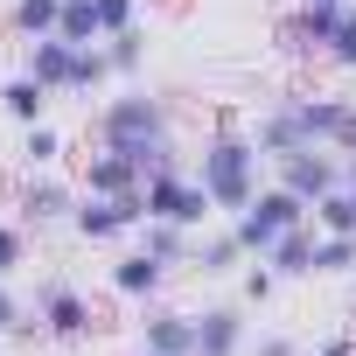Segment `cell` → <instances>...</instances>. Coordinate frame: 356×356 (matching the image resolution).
I'll return each instance as SVG.
<instances>
[{
	"label": "cell",
	"mask_w": 356,
	"mask_h": 356,
	"mask_svg": "<svg viewBox=\"0 0 356 356\" xmlns=\"http://www.w3.org/2000/svg\"><path fill=\"white\" fill-rule=\"evenodd\" d=\"M91 147H112L126 154L140 175H168V168H189L182 140H175V112L161 91L147 84H119L91 105Z\"/></svg>",
	"instance_id": "cell-1"
},
{
	"label": "cell",
	"mask_w": 356,
	"mask_h": 356,
	"mask_svg": "<svg viewBox=\"0 0 356 356\" xmlns=\"http://www.w3.org/2000/svg\"><path fill=\"white\" fill-rule=\"evenodd\" d=\"M189 175L210 189L217 217H238V210L273 182V161L259 154V140H252V126H245L238 112H217L210 133H203V147L189 154Z\"/></svg>",
	"instance_id": "cell-2"
},
{
	"label": "cell",
	"mask_w": 356,
	"mask_h": 356,
	"mask_svg": "<svg viewBox=\"0 0 356 356\" xmlns=\"http://www.w3.org/2000/svg\"><path fill=\"white\" fill-rule=\"evenodd\" d=\"M29 307H35V321H42V335H49L56 349H84V342L98 335V307H91V293H84L70 273H42L35 293H29Z\"/></svg>",
	"instance_id": "cell-3"
},
{
	"label": "cell",
	"mask_w": 356,
	"mask_h": 356,
	"mask_svg": "<svg viewBox=\"0 0 356 356\" xmlns=\"http://www.w3.org/2000/svg\"><path fill=\"white\" fill-rule=\"evenodd\" d=\"M224 224L238 231V245H245L252 259H266V252H273V245H280L293 224H314V203H300L286 182H266V189H259V196H252L238 217H224Z\"/></svg>",
	"instance_id": "cell-4"
},
{
	"label": "cell",
	"mask_w": 356,
	"mask_h": 356,
	"mask_svg": "<svg viewBox=\"0 0 356 356\" xmlns=\"http://www.w3.org/2000/svg\"><path fill=\"white\" fill-rule=\"evenodd\" d=\"M140 224H147V196L133 189V196H77V210H70L63 231L77 245H133Z\"/></svg>",
	"instance_id": "cell-5"
},
{
	"label": "cell",
	"mask_w": 356,
	"mask_h": 356,
	"mask_svg": "<svg viewBox=\"0 0 356 356\" xmlns=\"http://www.w3.org/2000/svg\"><path fill=\"white\" fill-rule=\"evenodd\" d=\"M140 196H147V217H161V224H182V231H210V224H217V203H210V189L196 182L189 168L147 175Z\"/></svg>",
	"instance_id": "cell-6"
},
{
	"label": "cell",
	"mask_w": 356,
	"mask_h": 356,
	"mask_svg": "<svg viewBox=\"0 0 356 356\" xmlns=\"http://www.w3.org/2000/svg\"><path fill=\"white\" fill-rule=\"evenodd\" d=\"M77 196H84V182H77V175H63V168H29L8 210H15L29 231H56V224H70Z\"/></svg>",
	"instance_id": "cell-7"
},
{
	"label": "cell",
	"mask_w": 356,
	"mask_h": 356,
	"mask_svg": "<svg viewBox=\"0 0 356 356\" xmlns=\"http://www.w3.org/2000/svg\"><path fill=\"white\" fill-rule=\"evenodd\" d=\"M307 140L314 147H335V154H356V98L349 91H286Z\"/></svg>",
	"instance_id": "cell-8"
},
{
	"label": "cell",
	"mask_w": 356,
	"mask_h": 356,
	"mask_svg": "<svg viewBox=\"0 0 356 356\" xmlns=\"http://www.w3.org/2000/svg\"><path fill=\"white\" fill-rule=\"evenodd\" d=\"M168 280H175V266H161L147 245H126V252L105 266V293H112V300H126V307L161 300V293H168Z\"/></svg>",
	"instance_id": "cell-9"
},
{
	"label": "cell",
	"mask_w": 356,
	"mask_h": 356,
	"mask_svg": "<svg viewBox=\"0 0 356 356\" xmlns=\"http://www.w3.org/2000/svg\"><path fill=\"white\" fill-rule=\"evenodd\" d=\"M342 168H349V154H335V147H300V154L273 161V182H286L300 203H321L328 189H342Z\"/></svg>",
	"instance_id": "cell-10"
},
{
	"label": "cell",
	"mask_w": 356,
	"mask_h": 356,
	"mask_svg": "<svg viewBox=\"0 0 356 356\" xmlns=\"http://www.w3.org/2000/svg\"><path fill=\"white\" fill-rule=\"evenodd\" d=\"M196 349L203 356H252V307L245 300H203L196 307Z\"/></svg>",
	"instance_id": "cell-11"
},
{
	"label": "cell",
	"mask_w": 356,
	"mask_h": 356,
	"mask_svg": "<svg viewBox=\"0 0 356 356\" xmlns=\"http://www.w3.org/2000/svg\"><path fill=\"white\" fill-rule=\"evenodd\" d=\"M133 328H140V342H147V349H161V356H196V307H175L168 293H161V300H147Z\"/></svg>",
	"instance_id": "cell-12"
},
{
	"label": "cell",
	"mask_w": 356,
	"mask_h": 356,
	"mask_svg": "<svg viewBox=\"0 0 356 356\" xmlns=\"http://www.w3.org/2000/svg\"><path fill=\"white\" fill-rule=\"evenodd\" d=\"M252 140H259V154H266V161H286V154L314 147V140H307V126H300V112H293V98H273V105L252 119Z\"/></svg>",
	"instance_id": "cell-13"
},
{
	"label": "cell",
	"mask_w": 356,
	"mask_h": 356,
	"mask_svg": "<svg viewBox=\"0 0 356 356\" xmlns=\"http://www.w3.org/2000/svg\"><path fill=\"white\" fill-rule=\"evenodd\" d=\"M77 182H84V196H133L147 175L126 161V154H112V147H91L84 161H77Z\"/></svg>",
	"instance_id": "cell-14"
},
{
	"label": "cell",
	"mask_w": 356,
	"mask_h": 356,
	"mask_svg": "<svg viewBox=\"0 0 356 356\" xmlns=\"http://www.w3.org/2000/svg\"><path fill=\"white\" fill-rule=\"evenodd\" d=\"M56 105V91L35 77V70H8L0 77V119H15V126H42Z\"/></svg>",
	"instance_id": "cell-15"
},
{
	"label": "cell",
	"mask_w": 356,
	"mask_h": 356,
	"mask_svg": "<svg viewBox=\"0 0 356 356\" xmlns=\"http://www.w3.org/2000/svg\"><path fill=\"white\" fill-rule=\"evenodd\" d=\"M22 70H35L56 98H70V77H77V42L63 35H42V42H22Z\"/></svg>",
	"instance_id": "cell-16"
},
{
	"label": "cell",
	"mask_w": 356,
	"mask_h": 356,
	"mask_svg": "<svg viewBox=\"0 0 356 356\" xmlns=\"http://www.w3.org/2000/svg\"><path fill=\"white\" fill-rule=\"evenodd\" d=\"M245 259H252V252H245V245H238V231L217 217L210 231H196V266H189V273H203V280H231Z\"/></svg>",
	"instance_id": "cell-17"
},
{
	"label": "cell",
	"mask_w": 356,
	"mask_h": 356,
	"mask_svg": "<svg viewBox=\"0 0 356 356\" xmlns=\"http://www.w3.org/2000/svg\"><path fill=\"white\" fill-rule=\"evenodd\" d=\"M133 245H147V252H154L161 266H175V273H189V266H196V231H182V224H161V217H147Z\"/></svg>",
	"instance_id": "cell-18"
},
{
	"label": "cell",
	"mask_w": 356,
	"mask_h": 356,
	"mask_svg": "<svg viewBox=\"0 0 356 356\" xmlns=\"http://www.w3.org/2000/svg\"><path fill=\"white\" fill-rule=\"evenodd\" d=\"M266 266H273L280 280H314V224H293V231L266 252Z\"/></svg>",
	"instance_id": "cell-19"
},
{
	"label": "cell",
	"mask_w": 356,
	"mask_h": 356,
	"mask_svg": "<svg viewBox=\"0 0 356 356\" xmlns=\"http://www.w3.org/2000/svg\"><path fill=\"white\" fill-rule=\"evenodd\" d=\"M147 29H119V35H105V56H112V77L119 84H140L147 77Z\"/></svg>",
	"instance_id": "cell-20"
},
{
	"label": "cell",
	"mask_w": 356,
	"mask_h": 356,
	"mask_svg": "<svg viewBox=\"0 0 356 356\" xmlns=\"http://www.w3.org/2000/svg\"><path fill=\"white\" fill-rule=\"evenodd\" d=\"M63 154H70V140H63V126H56V119L22 126V168H63Z\"/></svg>",
	"instance_id": "cell-21"
},
{
	"label": "cell",
	"mask_w": 356,
	"mask_h": 356,
	"mask_svg": "<svg viewBox=\"0 0 356 356\" xmlns=\"http://www.w3.org/2000/svg\"><path fill=\"white\" fill-rule=\"evenodd\" d=\"M56 15H63V0H8V29H15L22 42L56 35Z\"/></svg>",
	"instance_id": "cell-22"
},
{
	"label": "cell",
	"mask_w": 356,
	"mask_h": 356,
	"mask_svg": "<svg viewBox=\"0 0 356 356\" xmlns=\"http://www.w3.org/2000/svg\"><path fill=\"white\" fill-rule=\"evenodd\" d=\"M349 273H356V238L314 231V280H349Z\"/></svg>",
	"instance_id": "cell-23"
},
{
	"label": "cell",
	"mask_w": 356,
	"mask_h": 356,
	"mask_svg": "<svg viewBox=\"0 0 356 356\" xmlns=\"http://www.w3.org/2000/svg\"><path fill=\"white\" fill-rule=\"evenodd\" d=\"M56 35L63 42H105V22H98V0H63V15H56Z\"/></svg>",
	"instance_id": "cell-24"
},
{
	"label": "cell",
	"mask_w": 356,
	"mask_h": 356,
	"mask_svg": "<svg viewBox=\"0 0 356 356\" xmlns=\"http://www.w3.org/2000/svg\"><path fill=\"white\" fill-rule=\"evenodd\" d=\"M321 63L335 70V77H356V0L342 8V22H335V35H328V49H321Z\"/></svg>",
	"instance_id": "cell-25"
},
{
	"label": "cell",
	"mask_w": 356,
	"mask_h": 356,
	"mask_svg": "<svg viewBox=\"0 0 356 356\" xmlns=\"http://www.w3.org/2000/svg\"><path fill=\"white\" fill-rule=\"evenodd\" d=\"M273 49H280L286 63H321V42L300 29V15H280V29H273Z\"/></svg>",
	"instance_id": "cell-26"
},
{
	"label": "cell",
	"mask_w": 356,
	"mask_h": 356,
	"mask_svg": "<svg viewBox=\"0 0 356 356\" xmlns=\"http://www.w3.org/2000/svg\"><path fill=\"white\" fill-rule=\"evenodd\" d=\"M280 286H286V280H280L266 259H245V266H238V300H245V307H266Z\"/></svg>",
	"instance_id": "cell-27"
},
{
	"label": "cell",
	"mask_w": 356,
	"mask_h": 356,
	"mask_svg": "<svg viewBox=\"0 0 356 356\" xmlns=\"http://www.w3.org/2000/svg\"><path fill=\"white\" fill-rule=\"evenodd\" d=\"M314 231H342V238H356V196H349V189H328V196L314 203Z\"/></svg>",
	"instance_id": "cell-28"
},
{
	"label": "cell",
	"mask_w": 356,
	"mask_h": 356,
	"mask_svg": "<svg viewBox=\"0 0 356 356\" xmlns=\"http://www.w3.org/2000/svg\"><path fill=\"white\" fill-rule=\"evenodd\" d=\"M29 266V224L22 217H0V280H15Z\"/></svg>",
	"instance_id": "cell-29"
},
{
	"label": "cell",
	"mask_w": 356,
	"mask_h": 356,
	"mask_svg": "<svg viewBox=\"0 0 356 356\" xmlns=\"http://www.w3.org/2000/svg\"><path fill=\"white\" fill-rule=\"evenodd\" d=\"M252 356H307V342L286 328H252Z\"/></svg>",
	"instance_id": "cell-30"
},
{
	"label": "cell",
	"mask_w": 356,
	"mask_h": 356,
	"mask_svg": "<svg viewBox=\"0 0 356 356\" xmlns=\"http://www.w3.org/2000/svg\"><path fill=\"white\" fill-rule=\"evenodd\" d=\"M22 321H29V293H22L15 280H0V335H15Z\"/></svg>",
	"instance_id": "cell-31"
},
{
	"label": "cell",
	"mask_w": 356,
	"mask_h": 356,
	"mask_svg": "<svg viewBox=\"0 0 356 356\" xmlns=\"http://www.w3.org/2000/svg\"><path fill=\"white\" fill-rule=\"evenodd\" d=\"M98 22H105V35L140 29V0H98Z\"/></svg>",
	"instance_id": "cell-32"
},
{
	"label": "cell",
	"mask_w": 356,
	"mask_h": 356,
	"mask_svg": "<svg viewBox=\"0 0 356 356\" xmlns=\"http://www.w3.org/2000/svg\"><path fill=\"white\" fill-rule=\"evenodd\" d=\"M307 356H356V328H335V335H314Z\"/></svg>",
	"instance_id": "cell-33"
},
{
	"label": "cell",
	"mask_w": 356,
	"mask_h": 356,
	"mask_svg": "<svg viewBox=\"0 0 356 356\" xmlns=\"http://www.w3.org/2000/svg\"><path fill=\"white\" fill-rule=\"evenodd\" d=\"M342 189H349V196H356V154H349V168H342Z\"/></svg>",
	"instance_id": "cell-34"
},
{
	"label": "cell",
	"mask_w": 356,
	"mask_h": 356,
	"mask_svg": "<svg viewBox=\"0 0 356 356\" xmlns=\"http://www.w3.org/2000/svg\"><path fill=\"white\" fill-rule=\"evenodd\" d=\"M342 293H349V307H356V273H349V280H342Z\"/></svg>",
	"instance_id": "cell-35"
},
{
	"label": "cell",
	"mask_w": 356,
	"mask_h": 356,
	"mask_svg": "<svg viewBox=\"0 0 356 356\" xmlns=\"http://www.w3.org/2000/svg\"><path fill=\"white\" fill-rule=\"evenodd\" d=\"M126 356H161V349H147V342H133V349H126Z\"/></svg>",
	"instance_id": "cell-36"
},
{
	"label": "cell",
	"mask_w": 356,
	"mask_h": 356,
	"mask_svg": "<svg viewBox=\"0 0 356 356\" xmlns=\"http://www.w3.org/2000/svg\"><path fill=\"white\" fill-rule=\"evenodd\" d=\"M314 8H342V0H314Z\"/></svg>",
	"instance_id": "cell-37"
},
{
	"label": "cell",
	"mask_w": 356,
	"mask_h": 356,
	"mask_svg": "<svg viewBox=\"0 0 356 356\" xmlns=\"http://www.w3.org/2000/svg\"><path fill=\"white\" fill-rule=\"evenodd\" d=\"M0 356H8V335H0Z\"/></svg>",
	"instance_id": "cell-38"
},
{
	"label": "cell",
	"mask_w": 356,
	"mask_h": 356,
	"mask_svg": "<svg viewBox=\"0 0 356 356\" xmlns=\"http://www.w3.org/2000/svg\"><path fill=\"white\" fill-rule=\"evenodd\" d=\"M196 356H203V349H196Z\"/></svg>",
	"instance_id": "cell-39"
}]
</instances>
